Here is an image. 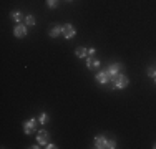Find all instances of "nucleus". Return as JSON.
I'll return each instance as SVG.
<instances>
[{
    "label": "nucleus",
    "instance_id": "obj_1",
    "mask_svg": "<svg viewBox=\"0 0 156 149\" xmlns=\"http://www.w3.org/2000/svg\"><path fill=\"white\" fill-rule=\"evenodd\" d=\"M95 147L96 149H115L116 147V141L108 139L105 136H96L95 137Z\"/></svg>",
    "mask_w": 156,
    "mask_h": 149
},
{
    "label": "nucleus",
    "instance_id": "obj_2",
    "mask_svg": "<svg viewBox=\"0 0 156 149\" xmlns=\"http://www.w3.org/2000/svg\"><path fill=\"white\" fill-rule=\"evenodd\" d=\"M129 85V80H128V76L123 73H120L115 80H111V83H110V86L113 88V89H125L126 86Z\"/></svg>",
    "mask_w": 156,
    "mask_h": 149
},
{
    "label": "nucleus",
    "instance_id": "obj_3",
    "mask_svg": "<svg viewBox=\"0 0 156 149\" xmlns=\"http://www.w3.org/2000/svg\"><path fill=\"white\" fill-rule=\"evenodd\" d=\"M48 143H50V133L45 131V129L37 131V144H40V146H47Z\"/></svg>",
    "mask_w": 156,
    "mask_h": 149
},
{
    "label": "nucleus",
    "instance_id": "obj_4",
    "mask_svg": "<svg viewBox=\"0 0 156 149\" xmlns=\"http://www.w3.org/2000/svg\"><path fill=\"white\" fill-rule=\"evenodd\" d=\"M37 123H38V119H35V118L27 119V121L23 123V131H25V134L37 133Z\"/></svg>",
    "mask_w": 156,
    "mask_h": 149
},
{
    "label": "nucleus",
    "instance_id": "obj_5",
    "mask_svg": "<svg viewBox=\"0 0 156 149\" xmlns=\"http://www.w3.org/2000/svg\"><path fill=\"white\" fill-rule=\"evenodd\" d=\"M121 70H123V66H121V63H111V65L106 68V73L110 74L111 80H115V78L118 76V74L121 73Z\"/></svg>",
    "mask_w": 156,
    "mask_h": 149
},
{
    "label": "nucleus",
    "instance_id": "obj_6",
    "mask_svg": "<svg viewBox=\"0 0 156 149\" xmlns=\"http://www.w3.org/2000/svg\"><path fill=\"white\" fill-rule=\"evenodd\" d=\"M62 30H63V33L62 35L65 36V38H73V36L76 35V30L73 28V25L72 23H65V25H62Z\"/></svg>",
    "mask_w": 156,
    "mask_h": 149
},
{
    "label": "nucleus",
    "instance_id": "obj_7",
    "mask_svg": "<svg viewBox=\"0 0 156 149\" xmlns=\"http://www.w3.org/2000/svg\"><path fill=\"white\" fill-rule=\"evenodd\" d=\"M27 27H28V25H25V23H17L15 28H13V35L18 36V38H23V36H27V33H28Z\"/></svg>",
    "mask_w": 156,
    "mask_h": 149
},
{
    "label": "nucleus",
    "instance_id": "obj_8",
    "mask_svg": "<svg viewBox=\"0 0 156 149\" xmlns=\"http://www.w3.org/2000/svg\"><path fill=\"white\" fill-rule=\"evenodd\" d=\"M96 81H98L100 85H110L111 83V78H110V74L106 73V70H105V71H98V73H96Z\"/></svg>",
    "mask_w": 156,
    "mask_h": 149
},
{
    "label": "nucleus",
    "instance_id": "obj_9",
    "mask_svg": "<svg viewBox=\"0 0 156 149\" xmlns=\"http://www.w3.org/2000/svg\"><path fill=\"white\" fill-rule=\"evenodd\" d=\"M87 68L91 70V71H95V70L100 68V60H96L93 57H87Z\"/></svg>",
    "mask_w": 156,
    "mask_h": 149
},
{
    "label": "nucleus",
    "instance_id": "obj_10",
    "mask_svg": "<svg viewBox=\"0 0 156 149\" xmlns=\"http://www.w3.org/2000/svg\"><path fill=\"white\" fill-rule=\"evenodd\" d=\"M63 33V30H62V25H53L50 30H48V35L51 36V38H58Z\"/></svg>",
    "mask_w": 156,
    "mask_h": 149
},
{
    "label": "nucleus",
    "instance_id": "obj_11",
    "mask_svg": "<svg viewBox=\"0 0 156 149\" xmlns=\"http://www.w3.org/2000/svg\"><path fill=\"white\" fill-rule=\"evenodd\" d=\"M10 18H12V20L15 22V23H22V20H23V13L18 12V10H15V12L10 13Z\"/></svg>",
    "mask_w": 156,
    "mask_h": 149
},
{
    "label": "nucleus",
    "instance_id": "obj_12",
    "mask_svg": "<svg viewBox=\"0 0 156 149\" xmlns=\"http://www.w3.org/2000/svg\"><path fill=\"white\" fill-rule=\"evenodd\" d=\"M75 55L78 58H87L88 57V48H85V47H78L76 50H75Z\"/></svg>",
    "mask_w": 156,
    "mask_h": 149
},
{
    "label": "nucleus",
    "instance_id": "obj_13",
    "mask_svg": "<svg viewBox=\"0 0 156 149\" xmlns=\"http://www.w3.org/2000/svg\"><path fill=\"white\" fill-rule=\"evenodd\" d=\"M38 123H40V124H47V123H48V114L47 113H40Z\"/></svg>",
    "mask_w": 156,
    "mask_h": 149
},
{
    "label": "nucleus",
    "instance_id": "obj_14",
    "mask_svg": "<svg viewBox=\"0 0 156 149\" xmlns=\"http://www.w3.org/2000/svg\"><path fill=\"white\" fill-rule=\"evenodd\" d=\"M25 25H28V27H33V25H35V18H33L32 15H27V17H25Z\"/></svg>",
    "mask_w": 156,
    "mask_h": 149
},
{
    "label": "nucleus",
    "instance_id": "obj_15",
    "mask_svg": "<svg viewBox=\"0 0 156 149\" xmlns=\"http://www.w3.org/2000/svg\"><path fill=\"white\" fill-rule=\"evenodd\" d=\"M146 73H148V76L156 78V66H150V68L146 70Z\"/></svg>",
    "mask_w": 156,
    "mask_h": 149
},
{
    "label": "nucleus",
    "instance_id": "obj_16",
    "mask_svg": "<svg viewBox=\"0 0 156 149\" xmlns=\"http://www.w3.org/2000/svg\"><path fill=\"white\" fill-rule=\"evenodd\" d=\"M57 5H58V0H47L48 9H57Z\"/></svg>",
    "mask_w": 156,
    "mask_h": 149
},
{
    "label": "nucleus",
    "instance_id": "obj_17",
    "mask_svg": "<svg viewBox=\"0 0 156 149\" xmlns=\"http://www.w3.org/2000/svg\"><path fill=\"white\" fill-rule=\"evenodd\" d=\"M95 53H96V50H95V48H88V57H93Z\"/></svg>",
    "mask_w": 156,
    "mask_h": 149
},
{
    "label": "nucleus",
    "instance_id": "obj_18",
    "mask_svg": "<svg viewBox=\"0 0 156 149\" xmlns=\"http://www.w3.org/2000/svg\"><path fill=\"white\" fill-rule=\"evenodd\" d=\"M45 147H47V149H55V147H57V146H55V144H51V143H48V144H47Z\"/></svg>",
    "mask_w": 156,
    "mask_h": 149
},
{
    "label": "nucleus",
    "instance_id": "obj_19",
    "mask_svg": "<svg viewBox=\"0 0 156 149\" xmlns=\"http://www.w3.org/2000/svg\"><path fill=\"white\" fill-rule=\"evenodd\" d=\"M66 2H73V0H66Z\"/></svg>",
    "mask_w": 156,
    "mask_h": 149
},
{
    "label": "nucleus",
    "instance_id": "obj_20",
    "mask_svg": "<svg viewBox=\"0 0 156 149\" xmlns=\"http://www.w3.org/2000/svg\"><path fill=\"white\" fill-rule=\"evenodd\" d=\"M153 147H154V149H156V143H154V146H153Z\"/></svg>",
    "mask_w": 156,
    "mask_h": 149
},
{
    "label": "nucleus",
    "instance_id": "obj_21",
    "mask_svg": "<svg viewBox=\"0 0 156 149\" xmlns=\"http://www.w3.org/2000/svg\"><path fill=\"white\" fill-rule=\"evenodd\" d=\"M154 81H156V78H154Z\"/></svg>",
    "mask_w": 156,
    "mask_h": 149
}]
</instances>
